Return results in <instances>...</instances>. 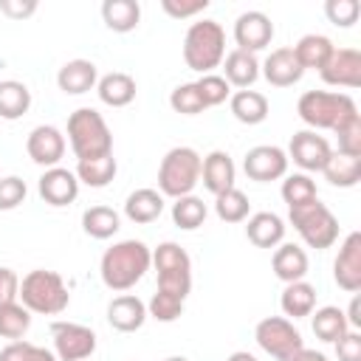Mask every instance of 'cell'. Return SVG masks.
<instances>
[{
    "instance_id": "cell-41",
    "label": "cell",
    "mask_w": 361,
    "mask_h": 361,
    "mask_svg": "<svg viewBox=\"0 0 361 361\" xmlns=\"http://www.w3.org/2000/svg\"><path fill=\"white\" fill-rule=\"evenodd\" d=\"M333 133L338 135V149L336 152L350 155V158H361V116L358 113L350 116L347 121H341Z\"/></svg>"
},
{
    "instance_id": "cell-40",
    "label": "cell",
    "mask_w": 361,
    "mask_h": 361,
    "mask_svg": "<svg viewBox=\"0 0 361 361\" xmlns=\"http://www.w3.org/2000/svg\"><path fill=\"white\" fill-rule=\"evenodd\" d=\"M169 104H172V110L180 113V116H197V113L206 110V104H203L200 90H197L195 82H183V85H178V87L169 93Z\"/></svg>"
},
{
    "instance_id": "cell-38",
    "label": "cell",
    "mask_w": 361,
    "mask_h": 361,
    "mask_svg": "<svg viewBox=\"0 0 361 361\" xmlns=\"http://www.w3.org/2000/svg\"><path fill=\"white\" fill-rule=\"evenodd\" d=\"M31 327V310H25L20 302L0 305V336L20 341Z\"/></svg>"
},
{
    "instance_id": "cell-27",
    "label": "cell",
    "mask_w": 361,
    "mask_h": 361,
    "mask_svg": "<svg viewBox=\"0 0 361 361\" xmlns=\"http://www.w3.org/2000/svg\"><path fill=\"white\" fill-rule=\"evenodd\" d=\"M102 20L110 31L116 34H127L133 28H138L141 20V6L135 0H104L102 3Z\"/></svg>"
},
{
    "instance_id": "cell-46",
    "label": "cell",
    "mask_w": 361,
    "mask_h": 361,
    "mask_svg": "<svg viewBox=\"0 0 361 361\" xmlns=\"http://www.w3.org/2000/svg\"><path fill=\"white\" fill-rule=\"evenodd\" d=\"M161 8L175 20H186V17H195V14L206 11L209 0H189V3H183V0H161Z\"/></svg>"
},
{
    "instance_id": "cell-53",
    "label": "cell",
    "mask_w": 361,
    "mask_h": 361,
    "mask_svg": "<svg viewBox=\"0 0 361 361\" xmlns=\"http://www.w3.org/2000/svg\"><path fill=\"white\" fill-rule=\"evenodd\" d=\"M28 361H59V358H56L51 350H45V347H37V344H34V350H31Z\"/></svg>"
},
{
    "instance_id": "cell-3",
    "label": "cell",
    "mask_w": 361,
    "mask_h": 361,
    "mask_svg": "<svg viewBox=\"0 0 361 361\" xmlns=\"http://www.w3.org/2000/svg\"><path fill=\"white\" fill-rule=\"evenodd\" d=\"M226 56V31L217 20H197L183 37V62L197 73H212Z\"/></svg>"
},
{
    "instance_id": "cell-16",
    "label": "cell",
    "mask_w": 361,
    "mask_h": 361,
    "mask_svg": "<svg viewBox=\"0 0 361 361\" xmlns=\"http://www.w3.org/2000/svg\"><path fill=\"white\" fill-rule=\"evenodd\" d=\"M322 79L336 87H358L361 85V54L355 48H333L330 59L322 65Z\"/></svg>"
},
{
    "instance_id": "cell-43",
    "label": "cell",
    "mask_w": 361,
    "mask_h": 361,
    "mask_svg": "<svg viewBox=\"0 0 361 361\" xmlns=\"http://www.w3.org/2000/svg\"><path fill=\"white\" fill-rule=\"evenodd\" d=\"M180 313H183V299L161 293V290H155L147 305V316H152L158 322H175V319H180Z\"/></svg>"
},
{
    "instance_id": "cell-13",
    "label": "cell",
    "mask_w": 361,
    "mask_h": 361,
    "mask_svg": "<svg viewBox=\"0 0 361 361\" xmlns=\"http://www.w3.org/2000/svg\"><path fill=\"white\" fill-rule=\"evenodd\" d=\"M234 39H237V48L240 51H248V54H257L262 51L265 45H271L274 39V23L265 11H243L234 23Z\"/></svg>"
},
{
    "instance_id": "cell-23",
    "label": "cell",
    "mask_w": 361,
    "mask_h": 361,
    "mask_svg": "<svg viewBox=\"0 0 361 361\" xmlns=\"http://www.w3.org/2000/svg\"><path fill=\"white\" fill-rule=\"evenodd\" d=\"M245 237L257 245V248H276L285 237V220L274 212H257L248 217L245 226Z\"/></svg>"
},
{
    "instance_id": "cell-29",
    "label": "cell",
    "mask_w": 361,
    "mask_h": 361,
    "mask_svg": "<svg viewBox=\"0 0 361 361\" xmlns=\"http://www.w3.org/2000/svg\"><path fill=\"white\" fill-rule=\"evenodd\" d=\"M333 42H330V37H324V34H305L296 45H293V54H296V59H299V65L307 71V68H313V71H322V65L330 59V54H333Z\"/></svg>"
},
{
    "instance_id": "cell-8",
    "label": "cell",
    "mask_w": 361,
    "mask_h": 361,
    "mask_svg": "<svg viewBox=\"0 0 361 361\" xmlns=\"http://www.w3.org/2000/svg\"><path fill=\"white\" fill-rule=\"evenodd\" d=\"M288 217H290V226L299 231V237L310 248H330L338 240V220L319 200H310L305 206L288 209Z\"/></svg>"
},
{
    "instance_id": "cell-5",
    "label": "cell",
    "mask_w": 361,
    "mask_h": 361,
    "mask_svg": "<svg viewBox=\"0 0 361 361\" xmlns=\"http://www.w3.org/2000/svg\"><path fill=\"white\" fill-rule=\"evenodd\" d=\"M299 118L316 133V130H336L341 121L358 113L355 102L347 93H333V90H307L299 96L296 104Z\"/></svg>"
},
{
    "instance_id": "cell-11",
    "label": "cell",
    "mask_w": 361,
    "mask_h": 361,
    "mask_svg": "<svg viewBox=\"0 0 361 361\" xmlns=\"http://www.w3.org/2000/svg\"><path fill=\"white\" fill-rule=\"evenodd\" d=\"M243 169L251 180H259V183L279 180L288 172V152L282 147H274V144L251 147L243 158Z\"/></svg>"
},
{
    "instance_id": "cell-14",
    "label": "cell",
    "mask_w": 361,
    "mask_h": 361,
    "mask_svg": "<svg viewBox=\"0 0 361 361\" xmlns=\"http://www.w3.org/2000/svg\"><path fill=\"white\" fill-rule=\"evenodd\" d=\"M333 279L341 290H361V231H350L333 262Z\"/></svg>"
},
{
    "instance_id": "cell-44",
    "label": "cell",
    "mask_w": 361,
    "mask_h": 361,
    "mask_svg": "<svg viewBox=\"0 0 361 361\" xmlns=\"http://www.w3.org/2000/svg\"><path fill=\"white\" fill-rule=\"evenodd\" d=\"M28 195V186L23 178L17 175H8V178H0V212H11L17 209Z\"/></svg>"
},
{
    "instance_id": "cell-35",
    "label": "cell",
    "mask_w": 361,
    "mask_h": 361,
    "mask_svg": "<svg viewBox=\"0 0 361 361\" xmlns=\"http://www.w3.org/2000/svg\"><path fill=\"white\" fill-rule=\"evenodd\" d=\"M206 214H209V209L197 195H183V197H178L172 203V223L178 228H183V231L200 228L206 223Z\"/></svg>"
},
{
    "instance_id": "cell-52",
    "label": "cell",
    "mask_w": 361,
    "mask_h": 361,
    "mask_svg": "<svg viewBox=\"0 0 361 361\" xmlns=\"http://www.w3.org/2000/svg\"><path fill=\"white\" fill-rule=\"evenodd\" d=\"M290 361H327V355L324 353H319V350H310V347H302Z\"/></svg>"
},
{
    "instance_id": "cell-24",
    "label": "cell",
    "mask_w": 361,
    "mask_h": 361,
    "mask_svg": "<svg viewBox=\"0 0 361 361\" xmlns=\"http://www.w3.org/2000/svg\"><path fill=\"white\" fill-rule=\"evenodd\" d=\"M223 71H226L223 79H226L228 85H234V87H240V90H248V87L257 82V76H259V62H257L254 54L234 48V51H228V54L223 56Z\"/></svg>"
},
{
    "instance_id": "cell-48",
    "label": "cell",
    "mask_w": 361,
    "mask_h": 361,
    "mask_svg": "<svg viewBox=\"0 0 361 361\" xmlns=\"http://www.w3.org/2000/svg\"><path fill=\"white\" fill-rule=\"evenodd\" d=\"M20 299V276L11 268H0V305H11Z\"/></svg>"
},
{
    "instance_id": "cell-54",
    "label": "cell",
    "mask_w": 361,
    "mask_h": 361,
    "mask_svg": "<svg viewBox=\"0 0 361 361\" xmlns=\"http://www.w3.org/2000/svg\"><path fill=\"white\" fill-rule=\"evenodd\" d=\"M226 361H257V355H251L248 350H237V353H231Z\"/></svg>"
},
{
    "instance_id": "cell-30",
    "label": "cell",
    "mask_w": 361,
    "mask_h": 361,
    "mask_svg": "<svg viewBox=\"0 0 361 361\" xmlns=\"http://www.w3.org/2000/svg\"><path fill=\"white\" fill-rule=\"evenodd\" d=\"M228 104H231V116L240 124H262L268 118V99L257 90H237Z\"/></svg>"
},
{
    "instance_id": "cell-50",
    "label": "cell",
    "mask_w": 361,
    "mask_h": 361,
    "mask_svg": "<svg viewBox=\"0 0 361 361\" xmlns=\"http://www.w3.org/2000/svg\"><path fill=\"white\" fill-rule=\"evenodd\" d=\"M31 350H34L31 341H23V338L20 341H11V344H6L0 350V361H28Z\"/></svg>"
},
{
    "instance_id": "cell-37",
    "label": "cell",
    "mask_w": 361,
    "mask_h": 361,
    "mask_svg": "<svg viewBox=\"0 0 361 361\" xmlns=\"http://www.w3.org/2000/svg\"><path fill=\"white\" fill-rule=\"evenodd\" d=\"M282 200L288 203V209H296V206H305L310 200H319V192H316V180L305 172H293L282 180Z\"/></svg>"
},
{
    "instance_id": "cell-9",
    "label": "cell",
    "mask_w": 361,
    "mask_h": 361,
    "mask_svg": "<svg viewBox=\"0 0 361 361\" xmlns=\"http://www.w3.org/2000/svg\"><path fill=\"white\" fill-rule=\"evenodd\" d=\"M254 338H257V344H259L271 358H276V361H290V358L305 347L302 333H299V330L293 327V322L285 319V316H265L262 322H257Z\"/></svg>"
},
{
    "instance_id": "cell-47",
    "label": "cell",
    "mask_w": 361,
    "mask_h": 361,
    "mask_svg": "<svg viewBox=\"0 0 361 361\" xmlns=\"http://www.w3.org/2000/svg\"><path fill=\"white\" fill-rule=\"evenodd\" d=\"M336 355H338V361H361V333L347 330L336 341Z\"/></svg>"
},
{
    "instance_id": "cell-20",
    "label": "cell",
    "mask_w": 361,
    "mask_h": 361,
    "mask_svg": "<svg viewBox=\"0 0 361 361\" xmlns=\"http://www.w3.org/2000/svg\"><path fill=\"white\" fill-rule=\"evenodd\" d=\"M107 322L118 333H135L147 322V305L133 293H121L107 305Z\"/></svg>"
},
{
    "instance_id": "cell-2",
    "label": "cell",
    "mask_w": 361,
    "mask_h": 361,
    "mask_svg": "<svg viewBox=\"0 0 361 361\" xmlns=\"http://www.w3.org/2000/svg\"><path fill=\"white\" fill-rule=\"evenodd\" d=\"M68 141L76 161H93L113 155V133L104 116L93 107H79L68 116Z\"/></svg>"
},
{
    "instance_id": "cell-18",
    "label": "cell",
    "mask_w": 361,
    "mask_h": 361,
    "mask_svg": "<svg viewBox=\"0 0 361 361\" xmlns=\"http://www.w3.org/2000/svg\"><path fill=\"white\" fill-rule=\"evenodd\" d=\"M259 71L268 79V85H274V87H290V85H296L305 76V68L299 65L293 48H274L265 56Z\"/></svg>"
},
{
    "instance_id": "cell-36",
    "label": "cell",
    "mask_w": 361,
    "mask_h": 361,
    "mask_svg": "<svg viewBox=\"0 0 361 361\" xmlns=\"http://www.w3.org/2000/svg\"><path fill=\"white\" fill-rule=\"evenodd\" d=\"M116 158L104 155V158H93V161H76V178L93 189L107 186L116 178Z\"/></svg>"
},
{
    "instance_id": "cell-49",
    "label": "cell",
    "mask_w": 361,
    "mask_h": 361,
    "mask_svg": "<svg viewBox=\"0 0 361 361\" xmlns=\"http://www.w3.org/2000/svg\"><path fill=\"white\" fill-rule=\"evenodd\" d=\"M0 11L11 20H25L37 11V0H0Z\"/></svg>"
},
{
    "instance_id": "cell-6",
    "label": "cell",
    "mask_w": 361,
    "mask_h": 361,
    "mask_svg": "<svg viewBox=\"0 0 361 361\" xmlns=\"http://www.w3.org/2000/svg\"><path fill=\"white\" fill-rule=\"evenodd\" d=\"M200 155L192 147H172L158 166V189L166 197H183L192 195V189L200 183Z\"/></svg>"
},
{
    "instance_id": "cell-28",
    "label": "cell",
    "mask_w": 361,
    "mask_h": 361,
    "mask_svg": "<svg viewBox=\"0 0 361 361\" xmlns=\"http://www.w3.org/2000/svg\"><path fill=\"white\" fill-rule=\"evenodd\" d=\"M279 305H282V313L290 316V319H302V316H310L313 307H316V288L305 279L299 282H288L282 296H279Z\"/></svg>"
},
{
    "instance_id": "cell-1",
    "label": "cell",
    "mask_w": 361,
    "mask_h": 361,
    "mask_svg": "<svg viewBox=\"0 0 361 361\" xmlns=\"http://www.w3.org/2000/svg\"><path fill=\"white\" fill-rule=\"evenodd\" d=\"M152 265V251L141 240H121L102 254L99 274L110 290H130Z\"/></svg>"
},
{
    "instance_id": "cell-25",
    "label": "cell",
    "mask_w": 361,
    "mask_h": 361,
    "mask_svg": "<svg viewBox=\"0 0 361 361\" xmlns=\"http://www.w3.org/2000/svg\"><path fill=\"white\" fill-rule=\"evenodd\" d=\"M96 93L104 104L110 107H127L133 99H135V79L130 73H121V71H113V73H104L99 82H96Z\"/></svg>"
},
{
    "instance_id": "cell-34",
    "label": "cell",
    "mask_w": 361,
    "mask_h": 361,
    "mask_svg": "<svg viewBox=\"0 0 361 361\" xmlns=\"http://www.w3.org/2000/svg\"><path fill=\"white\" fill-rule=\"evenodd\" d=\"M347 330H350V324H347V316H344L341 307L324 305V307H319L313 313V333H316V338H322L327 344H336Z\"/></svg>"
},
{
    "instance_id": "cell-31",
    "label": "cell",
    "mask_w": 361,
    "mask_h": 361,
    "mask_svg": "<svg viewBox=\"0 0 361 361\" xmlns=\"http://www.w3.org/2000/svg\"><path fill=\"white\" fill-rule=\"evenodd\" d=\"M28 107H31V90L17 79H3L0 82V118L14 121L25 116Z\"/></svg>"
},
{
    "instance_id": "cell-21",
    "label": "cell",
    "mask_w": 361,
    "mask_h": 361,
    "mask_svg": "<svg viewBox=\"0 0 361 361\" xmlns=\"http://www.w3.org/2000/svg\"><path fill=\"white\" fill-rule=\"evenodd\" d=\"M96 82H99V71L90 59H71L56 73V85L68 96H82L90 87H96Z\"/></svg>"
},
{
    "instance_id": "cell-39",
    "label": "cell",
    "mask_w": 361,
    "mask_h": 361,
    "mask_svg": "<svg viewBox=\"0 0 361 361\" xmlns=\"http://www.w3.org/2000/svg\"><path fill=\"white\" fill-rule=\"evenodd\" d=\"M248 209H251L248 195L240 192L237 186L214 197V212H217V217H220L223 223H243V220L248 217Z\"/></svg>"
},
{
    "instance_id": "cell-19",
    "label": "cell",
    "mask_w": 361,
    "mask_h": 361,
    "mask_svg": "<svg viewBox=\"0 0 361 361\" xmlns=\"http://www.w3.org/2000/svg\"><path fill=\"white\" fill-rule=\"evenodd\" d=\"M234 175H237L234 161H231V155L223 152V149H214V152H209V155L200 161V180H203V186H206L214 197L223 195V192H228V189H234Z\"/></svg>"
},
{
    "instance_id": "cell-15",
    "label": "cell",
    "mask_w": 361,
    "mask_h": 361,
    "mask_svg": "<svg viewBox=\"0 0 361 361\" xmlns=\"http://www.w3.org/2000/svg\"><path fill=\"white\" fill-rule=\"evenodd\" d=\"M25 149H28V158L45 169L56 166L65 155V135L54 127V124H39L28 133L25 138Z\"/></svg>"
},
{
    "instance_id": "cell-55",
    "label": "cell",
    "mask_w": 361,
    "mask_h": 361,
    "mask_svg": "<svg viewBox=\"0 0 361 361\" xmlns=\"http://www.w3.org/2000/svg\"><path fill=\"white\" fill-rule=\"evenodd\" d=\"M166 361H189V358H183V355H169Z\"/></svg>"
},
{
    "instance_id": "cell-4",
    "label": "cell",
    "mask_w": 361,
    "mask_h": 361,
    "mask_svg": "<svg viewBox=\"0 0 361 361\" xmlns=\"http://www.w3.org/2000/svg\"><path fill=\"white\" fill-rule=\"evenodd\" d=\"M71 293L65 288V279L56 271H28L20 282V305L39 316H56L68 307Z\"/></svg>"
},
{
    "instance_id": "cell-32",
    "label": "cell",
    "mask_w": 361,
    "mask_h": 361,
    "mask_svg": "<svg viewBox=\"0 0 361 361\" xmlns=\"http://www.w3.org/2000/svg\"><path fill=\"white\" fill-rule=\"evenodd\" d=\"M324 178L338 186V189H350L361 180V158H350V155H341V152H330L327 164L322 166Z\"/></svg>"
},
{
    "instance_id": "cell-45",
    "label": "cell",
    "mask_w": 361,
    "mask_h": 361,
    "mask_svg": "<svg viewBox=\"0 0 361 361\" xmlns=\"http://www.w3.org/2000/svg\"><path fill=\"white\" fill-rule=\"evenodd\" d=\"M324 14H327L330 23H336V25H341V28H350V25L358 20L361 6H358L355 0H327V3H324Z\"/></svg>"
},
{
    "instance_id": "cell-26",
    "label": "cell",
    "mask_w": 361,
    "mask_h": 361,
    "mask_svg": "<svg viewBox=\"0 0 361 361\" xmlns=\"http://www.w3.org/2000/svg\"><path fill=\"white\" fill-rule=\"evenodd\" d=\"M164 212V195L158 189H135L124 200V214L133 223H152Z\"/></svg>"
},
{
    "instance_id": "cell-17",
    "label": "cell",
    "mask_w": 361,
    "mask_h": 361,
    "mask_svg": "<svg viewBox=\"0 0 361 361\" xmlns=\"http://www.w3.org/2000/svg\"><path fill=\"white\" fill-rule=\"evenodd\" d=\"M37 189L48 206H68L79 195V178H76V172H71L65 166H51L42 172Z\"/></svg>"
},
{
    "instance_id": "cell-51",
    "label": "cell",
    "mask_w": 361,
    "mask_h": 361,
    "mask_svg": "<svg viewBox=\"0 0 361 361\" xmlns=\"http://www.w3.org/2000/svg\"><path fill=\"white\" fill-rule=\"evenodd\" d=\"M358 313H361V299L355 296V299L350 302V310L344 313V316H347V324H350L353 330H355V327H361V316H358Z\"/></svg>"
},
{
    "instance_id": "cell-33",
    "label": "cell",
    "mask_w": 361,
    "mask_h": 361,
    "mask_svg": "<svg viewBox=\"0 0 361 361\" xmlns=\"http://www.w3.org/2000/svg\"><path fill=\"white\" fill-rule=\"evenodd\" d=\"M82 228L85 234H90L93 240H110L118 228H121V217L116 209L110 206H90L82 214Z\"/></svg>"
},
{
    "instance_id": "cell-12",
    "label": "cell",
    "mask_w": 361,
    "mask_h": 361,
    "mask_svg": "<svg viewBox=\"0 0 361 361\" xmlns=\"http://www.w3.org/2000/svg\"><path fill=\"white\" fill-rule=\"evenodd\" d=\"M330 152H333V149H330L327 138L319 135V133H313V130H299V133H293V138H290V144H288V161L293 158V164H296L299 169H305V175H307V172H322V166L327 164Z\"/></svg>"
},
{
    "instance_id": "cell-10",
    "label": "cell",
    "mask_w": 361,
    "mask_h": 361,
    "mask_svg": "<svg viewBox=\"0 0 361 361\" xmlns=\"http://www.w3.org/2000/svg\"><path fill=\"white\" fill-rule=\"evenodd\" d=\"M51 338H54V355L59 361H85L96 350V333L76 322H54Z\"/></svg>"
},
{
    "instance_id": "cell-42",
    "label": "cell",
    "mask_w": 361,
    "mask_h": 361,
    "mask_svg": "<svg viewBox=\"0 0 361 361\" xmlns=\"http://www.w3.org/2000/svg\"><path fill=\"white\" fill-rule=\"evenodd\" d=\"M195 85H197L200 99H203L206 107H217V104H223V102L228 99V93H231V85H228L223 76H217V73H203Z\"/></svg>"
},
{
    "instance_id": "cell-7",
    "label": "cell",
    "mask_w": 361,
    "mask_h": 361,
    "mask_svg": "<svg viewBox=\"0 0 361 361\" xmlns=\"http://www.w3.org/2000/svg\"><path fill=\"white\" fill-rule=\"evenodd\" d=\"M152 265L158 271V290L161 293H169V296H178V299L189 296V290H192V259L178 243H172V240L161 243L152 251Z\"/></svg>"
},
{
    "instance_id": "cell-22",
    "label": "cell",
    "mask_w": 361,
    "mask_h": 361,
    "mask_svg": "<svg viewBox=\"0 0 361 361\" xmlns=\"http://www.w3.org/2000/svg\"><path fill=\"white\" fill-rule=\"evenodd\" d=\"M271 268H274L276 279H282L285 285L288 282H299L307 274V254L296 243H279L274 257H271Z\"/></svg>"
}]
</instances>
